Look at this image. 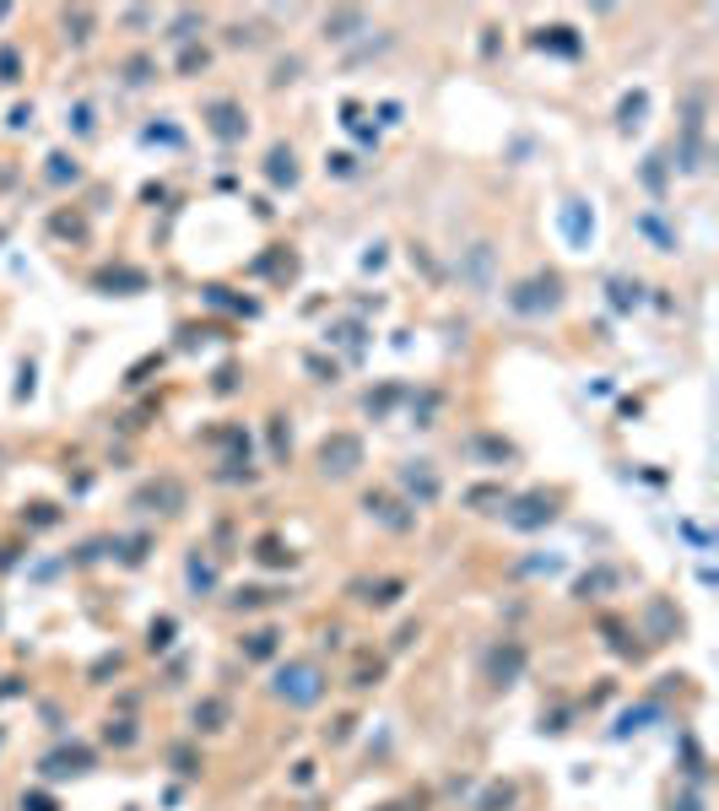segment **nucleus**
<instances>
[{
	"mask_svg": "<svg viewBox=\"0 0 719 811\" xmlns=\"http://www.w3.org/2000/svg\"><path fill=\"white\" fill-rule=\"evenodd\" d=\"M22 693V682H17V676H0V698H17Z\"/></svg>",
	"mask_w": 719,
	"mask_h": 811,
	"instance_id": "obj_44",
	"label": "nucleus"
},
{
	"mask_svg": "<svg viewBox=\"0 0 719 811\" xmlns=\"http://www.w3.org/2000/svg\"><path fill=\"white\" fill-rule=\"evenodd\" d=\"M411 638H422V622H406V628H401V633H395V649H406V644H411Z\"/></svg>",
	"mask_w": 719,
	"mask_h": 811,
	"instance_id": "obj_43",
	"label": "nucleus"
},
{
	"mask_svg": "<svg viewBox=\"0 0 719 811\" xmlns=\"http://www.w3.org/2000/svg\"><path fill=\"white\" fill-rule=\"evenodd\" d=\"M671 811H703V795H698V790L676 795V801H671Z\"/></svg>",
	"mask_w": 719,
	"mask_h": 811,
	"instance_id": "obj_42",
	"label": "nucleus"
},
{
	"mask_svg": "<svg viewBox=\"0 0 719 811\" xmlns=\"http://www.w3.org/2000/svg\"><path fill=\"white\" fill-rule=\"evenodd\" d=\"M65 119H76V136H92V103H76Z\"/></svg>",
	"mask_w": 719,
	"mask_h": 811,
	"instance_id": "obj_39",
	"label": "nucleus"
},
{
	"mask_svg": "<svg viewBox=\"0 0 719 811\" xmlns=\"http://www.w3.org/2000/svg\"><path fill=\"white\" fill-rule=\"evenodd\" d=\"M406 590H411V584L395 579V574H384V579H352V584H346V595H352L357 606H368V611H390Z\"/></svg>",
	"mask_w": 719,
	"mask_h": 811,
	"instance_id": "obj_10",
	"label": "nucleus"
},
{
	"mask_svg": "<svg viewBox=\"0 0 719 811\" xmlns=\"http://www.w3.org/2000/svg\"><path fill=\"white\" fill-rule=\"evenodd\" d=\"M557 514H563V493H547V487H536V493H519L503 503V525L519 530V536H536V530H547Z\"/></svg>",
	"mask_w": 719,
	"mask_h": 811,
	"instance_id": "obj_4",
	"label": "nucleus"
},
{
	"mask_svg": "<svg viewBox=\"0 0 719 811\" xmlns=\"http://www.w3.org/2000/svg\"><path fill=\"white\" fill-rule=\"evenodd\" d=\"M379 676H384V660H374V666H357L352 687H357V693H363V687H379Z\"/></svg>",
	"mask_w": 719,
	"mask_h": 811,
	"instance_id": "obj_37",
	"label": "nucleus"
},
{
	"mask_svg": "<svg viewBox=\"0 0 719 811\" xmlns=\"http://www.w3.org/2000/svg\"><path fill=\"white\" fill-rule=\"evenodd\" d=\"M638 233H649V238H655V244H660V255H676V249H682V238H676L671 228H665L660 217H649V211L638 217Z\"/></svg>",
	"mask_w": 719,
	"mask_h": 811,
	"instance_id": "obj_23",
	"label": "nucleus"
},
{
	"mask_svg": "<svg viewBox=\"0 0 719 811\" xmlns=\"http://www.w3.org/2000/svg\"><path fill=\"white\" fill-rule=\"evenodd\" d=\"M228 725H233V703L222 698V693H206L190 709V730H195V736H222Z\"/></svg>",
	"mask_w": 719,
	"mask_h": 811,
	"instance_id": "obj_12",
	"label": "nucleus"
},
{
	"mask_svg": "<svg viewBox=\"0 0 719 811\" xmlns=\"http://www.w3.org/2000/svg\"><path fill=\"white\" fill-rule=\"evenodd\" d=\"M363 514L374 525H384L390 536H406V530H417V509L401 498V493H390V487H368L363 493Z\"/></svg>",
	"mask_w": 719,
	"mask_h": 811,
	"instance_id": "obj_7",
	"label": "nucleus"
},
{
	"mask_svg": "<svg viewBox=\"0 0 719 811\" xmlns=\"http://www.w3.org/2000/svg\"><path fill=\"white\" fill-rule=\"evenodd\" d=\"M49 163H55V168H49V179H55V184H65V179H82V168H76V157H65V152H55V157H49Z\"/></svg>",
	"mask_w": 719,
	"mask_h": 811,
	"instance_id": "obj_33",
	"label": "nucleus"
},
{
	"mask_svg": "<svg viewBox=\"0 0 719 811\" xmlns=\"http://www.w3.org/2000/svg\"><path fill=\"white\" fill-rule=\"evenodd\" d=\"M184 503H190V493H184L179 476H152V482H141L136 493H130V509L136 514H163V520L184 514Z\"/></svg>",
	"mask_w": 719,
	"mask_h": 811,
	"instance_id": "obj_6",
	"label": "nucleus"
},
{
	"mask_svg": "<svg viewBox=\"0 0 719 811\" xmlns=\"http://www.w3.org/2000/svg\"><path fill=\"white\" fill-rule=\"evenodd\" d=\"M168 644H173V617H157L152 628H146V649H152V655H163Z\"/></svg>",
	"mask_w": 719,
	"mask_h": 811,
	"instance_id": "obj_31",
	"label": "nucleus"
},
{
	"mask_svg": "<svg viewBox=\"0 0 719 811\" xmlns=\"http://www.w3.org/2000/svg\"><path fill=\"white\" fill-rule=\"evenodd\" d=\"M22 811H60L55 795H22Z\"/></svg>",
	"mask_w": 719,
	"mask_h": 811,
	"instance_id": "obj_41",
	"label": "nucleus"
},
{
	"mask_svg": "<svg viewBox=\"0 0 719 811\" xmlns=\"http://www.w3.org/2000/svg\"><path fill=\"white\" fill-rule=\"evenodd\" d=\"M168 763H173V774H184V779H201V768H206V757H201V752H195V747H184V741H179V747H173V752H168Z\"/></svg>",
	"mask_w": 719,
	"mask_h": 811,
	"instance_id": "obj_24",
	"label": "nucleus"
},
{
	"mask_svg": "<svg viewBox=\"0 0 719 811\" xmlns=\"http://www.w3.org/2000/svg\"><path fill=\"white\" fill-rule=\"evenodd\" d=\"M487 265H492V244H476L471 265H465V271H471V282H476V287H487Z\"/></svg>",
	"mask_w": 719,
	"mask_h": 811,
	"instance_id": "obj_34",
	"label": "nucleus"
},
{
	"mask_svg": "<svg viewBox=\"0 0 719 811\" xmlns=\"http://www.w3.org/2000/svg\"><path fill=\"white\" fill-rule=\"evenodd\" d=\"M265 163H271V168H265L271 184H287V190L298 184V157H292V146H271V157H265Z\"/></svg>",
	"mask_w": 719,
	"mask_h": 811,
	"instance_id": "obj_16",
	"label": "nucleus"
},
{
	"mask_svg": "<svg viewBox=\"0 0 719 811\" xmlns=\"http://www.w3.org/2000/svg\"><path fill=\"white\" fill-rule=\"evenodd\" d=\"M238 655H244V660H255V666H265V660H276V655H282V628H276V622H260V628L238 633Z\"/></svg>",
	"mask_w": 719,
	"mask_h": 811,
	"instance_id": "obj_14",
	"label": "nucleus"
},
{
	"mask_svg": "<svg viewBox=\"0 0 719 811\" xmlns=\"http://www.w3.org/2000/svg\"><path fill=\"white\" fill-rule=\"evenodd\" d=\"M525 666H530V649L519 644V638H503V644H492L482 655V676L492 687H514L519 676H525Z\"/></svg>",
	"mask_w": 719,
	"mask_h": 811,
	"instance_id": "obj_8",
	"label": "nucleus"
},
{
	"mask_svg": "<svg viewBox=\"0 0 719 811\" xmlns=\"http://www.w3.org/2000/svg\"><path fill=\"white\" fill-rule=\"evenodd\" d=\"M471 449H476V455H482L487 465H509V460H519V449L509 444V438H498V433H482Z\"/></svg>",
	"mask_w": 719,
	"mask_h": 811,
	"instance_id": "obj_17",
	"label": "nucleus"
},
{
	"mask_svg": "<svg viewBox=\"0 0 719 811\" xmlns=\"http://www.w3.org/2000/svg\"><path fill=\"white\" fill-rule=\"evenodd\" d=\"M184 584H190L195 601H211V595L222 590V568H217V557H211V547L184 552Z\"/></svg>",
	"mask_w": 719,
	"mask_h": 811,
	"instance_id": "obj_9",
	"label": "nucleus"
},
{
	"mask_svg": "<svg viewBox=\"0 0 719 811\" xmlns=\"http://www.w3.org/2000/svg\"><path fill=\"white\" fill-rule=\"evenodd\" d=\"M649 617H655V644H665V633H682V617H671V601H660V595H655V601H649Z\"/></svg>",
	"mask_w": 719,
	"mask_h": 811,
	"instance_id": "obj_27",
	"label": "nucleus"
},
{
	"mask_svg": "<svg viewBox=\"0 0 719 811\" xmlns=\"http://www.w3.org/2000/svg\"><path fill=\"white\" fill-rule=\"evenodd\" d=\"M363 11H336V17H325V38H336V44H346V38H357V28H363Z\"/></svg>",
	"mask_w": 719,
	"mask_h": 811,
	"instance_id": "obj_20",
	"label": "nucleus"
},
{
	"mask_svg": "<svg viewBox=\"0 0 719 811\" xmlns=\"http://www.w3.org/2000/svg\"><path fill=\"white\" fill-rule=\"evenodd\" d=\"M644 720H660V703H638V709H628V714H622V720H617V730H611V736H633V730H644Z\"/></svg>",
	"mask_w": 719,
	"mask_h": 811,
	"instance_id": "obj_25",
	"label": "nucleus"
},
{
	"mask_svg": "<svg viewBox=\"0 0 719 811\" xmlns=\"http://www.w3.org/2000/svg\"><path fill=\"white\" fill-rule=\"evenodd\" d=\"M514 493L509 487H471V493H465V503H471L476 514H503V503H509Z\"/></svg>",
	"mask_w": 719,
	"mask_h": 811,
	"instance_id": "obj_19",
	"label": "nucleus"
},
{
	"mask_svg": "<svg viewBox=\"0 0 719 811\" xmlns=\"http://www.w3.org/2000/svg\"><path fill=\"white\" fill-rule=\"evenodd\" d=\"M206 125H211V136H217V141H244L249 114L238 109L233 98H211V103H206Z\"/></svg>",
	"mask_w": 719,
	"mask_h": 811,
	"instance_id": "obj_11",
	"label": "nucleus"
},
{
	"mask_svg": "<svg viewBox=\"0 0 719 811\" xmlns=\"http://www.w3.org/2000/svg\"><path fill=\"white\" fill-rule=\"evenodd\" d=\"M195 28H206V17H195V11H184V17H173V44H190V38H195Z\"/></svg>",
	"mask_w": 719,
	"mask_h": 811,
	"instance_id": "obj_32",
	"label": "nucleus"
},
{
	"mask_svg": "<svg viewBox=\"0 0 719 811\" xmlns=\"http://www.w3.org/2000/svg\"><path fill=\"white\" fill-rule=\"evenodd\" d=\"M611 303H617V309H638V303H644V287L628 282V276H611Z\"/></svg>",
	"mask_w": 719,
	"mask_h": 811,
	"instance_id": "obj_28",
	"label": "nucleus"
},
{
	"mask_svg": "<svg viewBox=\"0 0 719 811\" xmlns=\"http://www.w3.org/2000/svg\"><path fill=\"white\" fill-rule=\"evenodd\" d=\"M92 763H98L92 747H60V752H49L44 763H38V774L44 779H76V774H87Z\"/></svg>",
	"mask_w": 719,
	"mask_h": 811,
	"instance_id": "obj_13",
	"label": "nucleus"
},
{
	"mask_svg": "<svg viewBox=\"0 0 719 811\" xmlns=\"http://www.w3.org/2000/svg\"><path fill=\"white\" fill-rule=\"evenodd\" d=\"M255 557H260L265 568H292V563H298V557H292V547H282L276 536H260V541H255Z\"/></svg>",
	"mask_w": 719,
	"mask_h": 811,
	"instance_id": "obj_22",
	"label": "nucleus"
},
{
	"mask_svg": "<svg viewBox=\"0 0 719 811\" xmlns=\"http://www.w3.org/2000/svg\"><path fill=\"white\" fill-rule=\"evenodd\" d=\"M141 741V730H136V720H103V747H136Z\"/></svg>",
	"mask_w": 719,
	"mask_h": 811,
	"instance_id": "obj_21",
	"label": "nucleus"
},
{
	"mask_svg": "<svg viewBox=\"0 0 719 811\" xmlns=\"http://www.w3.org/2000/svg\"><path fill=\"white\" fill-rule=\"evenodd\" d=\"M125 71H130V76H125L130 87H146V82H152V76H157V65H152V60H130Z\"/></svg>",
	"mask_w": 719,
	"mask_h": 811,
	"instance_id": "obj_36",
	"label": "nucleus"
},
{
	"mask_svg": "<svg viewBox=\"0 0 719 811\" xmlns=\"http://www.w3.org/2000/svg\"><path fill=\"white\" fill-rule=\"evenodd\" d=\"M660 163H665V157L655 152V157H649V168H644V184H649V190H660V179H665V168H660Z\"/></svg>",
	"mask_w": 719,
	"mask_h": 811,
	"instance_id": "obj_40",
	"label": "nucleus"
},
{
	"mask_svg": "<svg viewBox=\"0 0 719 811\" xmlns=\"http://www.w3.org/2000/svg\"><path fill=\"white\" fill-rule=\"evenodd\" d=\"M0 741H6V730H0Z\"/></svg>",
	"mask_w": 719,
	"mask_h": 811,
	"instance_id": "obj_45",
	"label": "nucleus"
},
{
	"mask_svg": "<svg viewBox=\"0 0 719 811\" xmlns=\"http://www.w3.org/2000/svg\"><path fill=\"white\" fill-rule=\"evenodd\" d=\"M395 487H401V498L411 503V509H433V503L444 498V476H438L433 460H401Z\"/></svg>",
	"mask_w": 719,
	"mask_h": 811,
	"instance_id": "obj_5",
	"label": "nucleus"
},
{
	"mask_svg": "<svg viewBox=\"0 0 719 811\" xmlns=\"http://www.w3.org/2000/svg\"><path fill=\"white\" fill-rule=\"evenodd\" d=\"M330 693V676L314 655H292L271 671V698L287 703V709H319Z\"/></svg>",
	"mask_w": 719,
	"mask_h": 811,
	"instance_id": "obj_1",
	"label": "nucleus"
},
{
	"mask_svg": "<svg viewBox=\"0 0 719 811\" xmlns=\"http://www.w3.org/2000/svg\"><path fill=\"white\" fill-rule=\"evenodd\" d=\"M314 465H319V476H325V482H352V476L368 465V449H363V438H357V433L336 428V433L319 438Z\"/></svg>",
	"mask_w": 719,
	"mask_h": 811,
	"instance_id": "obj_2",
	"label": "nucleus"
},
{
	"mask_svg": "<svg viewBox=\"0 0 719 811\" xmlns=\"http://www.w3.org/2000/svg\"><path fill=\"white\" fill-rule=\"evenodd\" d=\"M644 109H649V98H644V92H633V98H622V109H617V125H622V130H638V125H644Z\"/></svg>",
	"mask_w": 719,
	"mask_h": 811,
	"instance_id": "obj_29",
	"label": "nucleus"
},
{
	"mask_svg": "<svg viewBox=\"0 0 719 811\" xmlns=\"http://www.w3.org/2000/svg\"><path fill=\"white\" fill-rule=\"evenodd\" d=\"M206 60H211L206 49H184V55H179V71H184V76H190V71H206Z\"/></svg>",
	"mask_w": 719,
	"mask_h": 811,
	"instance_id": "obj_38",
	"label": "nucleus"
},
{
	"mask_svg": "<svg viewBox=\"0 0 719 811\" xmlns=\"http://www.w3.org/2000/svg\"><path fill=\"white\" fill-rule=\"evenodd\" d=\"M536 44H541V49L552 44V49H563V55H579V38H574V28H547V33L536 38Z\"/></svg>",
	"mask_w": 719,
	"mask_h": 811,
	"instance_id": "obj_30",
	"label": "nucleus"
},
{
	"mask_svg": "<svg viewBox=\"0 0 719 811\" xmlns=\"http://www.w3.org/2000/svg\"><path fill=\"white\" fill-rule=\"evenodd\" d=\"M509 309L525 314V319L557 314V309H563V276H557V271H536V276H525V282H514L509 287Z\"/></svg>",
	"mask_w": 719,
	"mask_h": 811,
	"instance_id": "obj_3",
	"label": "nucleus"
},
{
	"mask_svg": "<svg viewBox=\"0 0 719 811\" xmlns=\"http://www.w3.org/2000/svg\"><path fill=\"white\" fill-rule=\"evenodd\" d=\"M276 601H282L276 590H265V584H249V590L233 595V611H260V606H276Z\"/></svg>",
	"mask_w": 719,
	"mask_h": 811,
	"instance_id": "obj_26",
	"label": "nucleus"
},
{
	"mask_svg": "<svg viewBox=\"0 0 719 811\" xmlns=\"http://www.w3.org/2000/svg\"><path fill=\"white\" fill-rule=\"evenodd\" d=\"M557 222H563V233H568V244H574V249H590V238H595V217H590V206H584V201H563Z\"/></svg>",
	"mask_w": 719,
	"mask_h": 811,
	"instance_id": "obj_15",
	"label": "nucleus"
},
{
	"mask_svg": "<svg viewBox=\"0 0 719 811\" xmlns=\"http://www.w3.org/2000/svg\"><path fill=\"white\" fill-rule=\"evenodd\" d=\"M22 525H33V530H49V525H60L55 503H33V514H22Z\"/></svg>",
	"mask_w": 719,
	"mask_h": 811,
	"instance_id": "obj_35",
	"label": "nucleus"
},
{
	"mask_svg": "<svg viewBox=\"0 0 719 811\" xmlns=\"http://www.w3.org/2000/svg\"><path fill=\"white\" fill-rule=\"evenodd\" d=\"M519 801V784L514 779H498V784H487V795H482V801H476L471 811H509Z\"/></svg>",
	"mask_w": 719,
	"mask_h": 811,
	"instance_id": "obj_18",
	"label": "nucleus"
}]
</instances>
